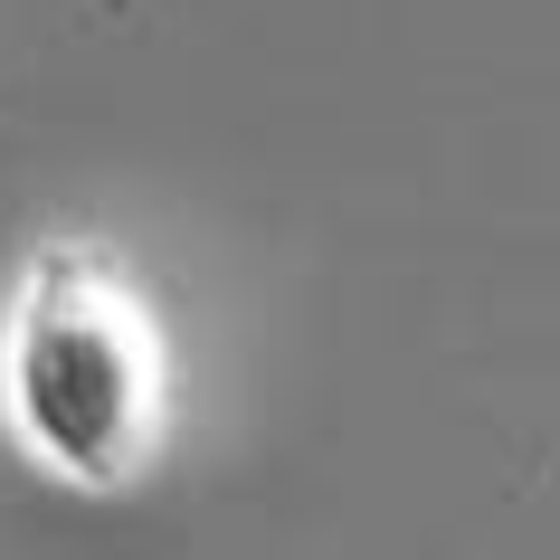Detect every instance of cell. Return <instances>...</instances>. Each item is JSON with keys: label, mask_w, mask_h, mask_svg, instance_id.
I'll return each mask as SVG.
<instances>
[{"label": "cell", "mask_w": 560, "mask_h": 560, "mask_svg": "<svg viewBox=\"0 0 560 560\" xmlns=\"http://www.w3.org/2000/svg\"><path fill=\"white\" fill-rule=\"evenodd\" d=\"M180 352L105 237H38L0 295V438L67 494H133L172 456Z\"/></svg>", "instance_id": "obj_1"}]
</instances>
